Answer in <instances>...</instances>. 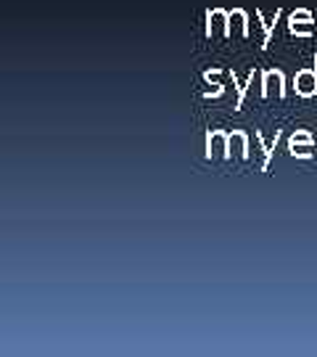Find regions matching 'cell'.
<instances>
[{
	"label": "cell",
	"instance_id": "1",
	"mask_svg": "<svg viewBox=\"0 0 317 357\" xmlns=\"http://www.w3.org/2000/svg\"><path fill=\"white\" fill-rule=\"evenodd\" d=\"M230 156V135L219 132V130H209L206 132V159H228Z\"/></svg>",
	"mask_w": 317,
	"mask_h": 357
},
{
	"label": "cell",
	"instance_id": "8",
	"mask_svg": "<svg viewBox=\"0 0 317 357\" xmlns=\"http://www.w3.org/2000/svg\"><path fill=\"white\" fill-rule=\"evenodd\" d=\"M230 24H238L243 38H249V16H246V11L233 8V11H230Z\"/></svg>",
	"mask_w": 317,
	"mask_h": 357
},
{
	"label": "cell",
	"instance_id": "3",
	"mask_svg": "<svg viewBox=\"0 0 317 357\" xmlns=\"http://www.w3.org/2000/svg\"><path fill=\"white\" fill-rule=\"evenodd\" d=\"M288 32L296 35V38H309V35H315V19H312V13L304 11V8L293 11L291 16H288Z\"/></svg>",
	"mask_w": 317,
	"mask_h": 357
},
{
	"label": "cell",
	"instance_id": "4",
	"mask_svg": "<svg viewBox=\"0 0 317 357\" xmlns=\"http://www.w3.org/2000/svg\"><path fill=\"white\" fill-rule=\"evenodd\" d=\"M293 88L302 98H312L317 96V56H315V69H302L293 77Z\"/></svg>",
	"mask_w": 317,
	"mask_h": 357
},
{
	"label": "cell",
	"instance_id": "5",
	"mask_svg": "<svg viewBox=\"0 0 317 357\" xmlns=\"http://www.w3.org/2000/svg\"><path fill=\"white\" fill-rule=\"evenodd\" d=\"M312 146H315V138L309 132H293L288 141V151L296 159H312V151H309Z\"/></svg>",
	"mask_w": 317,
	"mask_h": 357
},
{
	"label": "cell",
	"instance_id": "7",
	"mask_svg": "<svg viewBox=\"0 0 317 357\" xmlns=\"http://www.w3.org/2000/svg\"><path fill=\"white\" fill-rule=\"evenodd\" d=\"M228 135H230V156L235 151L238 159H249V135L241 132V130H233Z\"/></svg>",
	"mask_w": 317,
	"mask_h": 357
},
{
	"label": "cell",
	"instance_id": "6",
	"mask_svg": "<svg viewBox=\"0 0 317 357\" xmlns=\"http://www.w3.org/2000/svg\"><path fill=\"white\" fill-rule=\"evenodd\" d=\"M272 90H278L280 98H286V77H283L280 69H270V72L262 75V96L267 98Z\"/></svg>",
	"mask_w": 317,
	"mask_h": 357
},
{
	"label": "cell",
	"instance_id": "2",
	"mask_svg": "<svg viewBox=\"0 0 317 357\" xmlns=\"http://www.w3.org/2000/svg\"><path fill=\"white\" fill-rule=\"evenodd\" d=\"M230 32H233V26H230V11H222V8L206 11V38H215V35L230 38Z\"/></svg>",
	"mask_w": 317,
	"mask_h": 357
}]
</instances>
